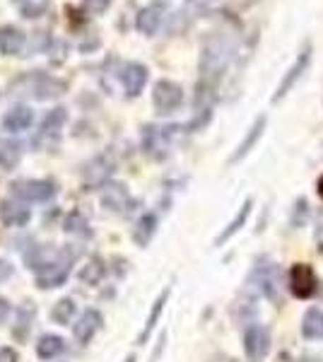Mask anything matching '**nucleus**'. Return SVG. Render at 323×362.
Here are the masks:
<instances>
[{"instance_id":"f257e3e1","label":"nucleus","mask_w":323,"mask_h":362,"mask_svg":"<svg viewBox=\"0 0 323 362\" xmlns=\"http://www.w3.org/2000/svg\"><path fill=\"white\" fill-rule=\"evenodd\" d=\"M249 285L256 295L268 297L270 302H280V268H278V264H273L268 256L256 259L254 271H251V276H249Z\"/></svg>"},{"instance_id":"f03ea898","label":"nucleus","mask_w":323,"mask_h":362,"mask_svg":"<svg viewBox=\"0 0 323 362\" xmlns=\"http://www.w3.org/2000/svg\"><path fill=\"white\" fill-rule=\"evenodd\" d=\"M75 251L73 249H63L61 256L54 261H39L37 266V288L41 290H51V288H61L70 276V266H73Z\"/></svg>"},{"instance_id":"7ed1b4c3","label":"nucleus","mask_w":323,"mask_h":362,"mask_svg":"<svg viewBox=\"0 0 323 362\" xmlns=\"http://www.w3.org/2000/svg\"><path fill=\"white\" fill-rule=\"evenodd\" d=\"M176 131H181V126H145L143 128V150L150 160H167L169 150H172V140L176 136Z\"/></svg>"},{"instance_id":"20e7f679","label":"nucleus","mask_w":323,"mask_h":362,"mask_svg":"<svg viewBox=\"0 0 323 362\" xmlns=\"http://www.w3.org/2000/svg\"><path fill=\"white\" fill-rule=\"evenodd\" d=\"M311 54H314V46H311V44L307 42V44L302 46V51L297 54L295 63H292V66L287 68V73L283 75L280 85L275 87V92H273V97H270V102H273V104L283 102V99H285L287 95H290L292 90H295L297 83L304 78V73H307L309 66H311Z\"/></svg>"},{"instance_id":"39448f33","label":"nucleus","mask_w":323,"mask_h":362,"mask_svg":"<svg viewBox=\"0 0 323 362\" xmlns=\"http://www.w3.org/2000/svg\"><path fill=\"white\" fill-rule=\"evenodd\" d=\"M184 104V90H181L179 83L174 80H160L155 83V90H152V107L160 116H169L174 112H179V107Z\"/></svg>"},{"instance_id":"423d86ee","label":"nucleus","mask_w":323,"mask_h":362,"mask_svg":"<svg viewBox=\"0 0 323 362\" xmlns=\"http://www.w3.org/2000/svg\"><path fill=\"white\" fill-rule=\"evenodd\" d=\"M10 189H13V196L17 201L25 203H44L56 196V184L49 179H22L15 181Z\"/></svg>"},{"instance_id":"0eeeda50","label":"nucleus","mask_w":323,"mask_h":362,"mask_svg":"<svg viewBox=\"0 0 323 362\" xmlns=\"http://www.w3.org/2000/svg\"><path fill=\"white\" fill-rule=\"evenodd\" d=\"M244 353L249 362H263L270 353V331L266 326L254 324L244 334Z\"/></svg>"},{"instance_id":"6e6552de","label":"nucleus","mask_w":323,"mask_h":362,"mask_svg":"<svg viewBox=\"0 0 323 362\" xmlns=\"http://www.w3.org/2000/svg\"><path fill=\"white\" fill-rule=\"evenodd\" d=\"M66 119H68V112L61 107L46 114L44 121H41L37 138H34V145H37V148H44V150L54 148V145L58 143V138H61V128H63V124H66Z\"/></svg>"},{"instance_id":"1a4fd4ad","label":"nucleus","mask_w":323,"mask_h":362,"mask_svg":"<svg viewBox=\"0 0 323 362\" xmlns=\"http://www.w3.org/2000/svg\"><path fill=\"white\" fill-rule=\"evenodd\" d=\"M316 288H319V280H316L314 268L309 264H295L290 268V290L297 300H309V297H314Z\"/></svg>"},{"instance_id":"9d476101","label":"nucleus","mask_w":323,"mask_h":362,"mask_svg":"<svg viewBox=\"0 0 323 362\" xmlns=\"http://www.w3.org/2000/svg\"><path fill=\"white\" fill-rule=\"evenodd\" d=\"M66 90H68V85L63 83V80H56L46 73H34L32 78H29V92H32V97L39 99V102L61 97Z\"/></svg>"},{"instance_id":"9b49d317","label":"nucleus","mask_w":323,"mask_h":362,"mask_svg":"<svg viewBox=\"0 0 323 362\" xmlns=\"http://www.w3.org/2000/svg\"><path fill=\"white\" fill-rule=\"evenodd\" d=\"M164 13H167V5H164L162 0H155V3L148 5V8H143L138 13V17H135V27H138V32H143L145 37H155L157 29L162 27Z\"/></svg>"},{"instance_id":"f8f14e48","label":"nucleus","mask_w":323,"mask_h":362,"mask_svg":"<svg viewBox=\"0 0 323 362\" xmlns=\"http://www.w3.org/2000/svg\"><path fill=\"white\" fill-rule=\"evenodd\" d=\"M121 85L126 90L128 97H138L143 92V87L148 85V68L138 61H131L121 68Z\"/></svg>"},{"instance_id":"ddd939ff","label":"nucleus","mask_w":323,"mask_h":362,"mask_svg":"<svg viewBox=\"0 0 323 362\" xmlns=\"http://www.w3.org/2000/svg\"><path fill=\"white\" fill-rule=\"evenodd\" d=\"M266 124H268V116H266V114H261V116H258V119L254 121V124H251L249 133H246L242 143L237 145V150L232 153V157H229V165H237V162H242L244 157L256 148V143L261 140L263 131H266Z\"/></svg>"},{"instance_id":"4468645a","label":"nucleus","mask_w":323,"mask_h":362,"mask_svg":"<svg viewBox=\"0 0 323 362\" xmlns=\"http://www.w3.org/2000/svg\"><path fill=\"white\" fill-rule=\"evenodd\" d=\"M102 321H104L102 312H97V309H87V312L78 319V324L73 326L75 341H78L80 346H87V343L92 341V336L102 329Z\"/></svg>"},{"instance_id":"2eb2a0df","label":"nucleus","mask_w":323,"mask_h":362,"mask_svg":"<svg viewBox=\"0 0 323 362\" xmlns=\"http://www.w3.org/2000/svg\"><path fill=\"white\" fill-rule=\"evenodd\" d=\"M251 208H254V198H246V201L242 203V208L237 210V215L229 220V225L220 232V235H217L215 247H225L229 239H232L239 230H242V227L246 225V220H249V215H251Z\"/></svg>"},{"instance_id":"dca6fc26","label":"nucleus","mask_w":323,"mask_h":362,"mask_svg":"<svg viewBox=\"0 0 323 362\" xmlns=\"http://www.w3.org/2000/svg\"><path fill=\"white\" fill-rule=\"evenodd\" d=\"M25 32L22 29H17L13 25H5L0 27V54L5 56H20L22 49H25Z\"/></svg>"},{"instance_id":"f3484780","label":"nucleus","mask_w":323,"mask_h":362,"mask_svg":"<svg viewBox=\"0 0 323 362\" xmlns=\"http://www.w3.org/2000/svg\"><path fill=\"white\" fill-rule=\"evenodd\" d=\"M34 317H37V307H34L32 300H25L17 309V321H15V329H13V336L15 341L25 343L29 338V331H32V324H34Z\"/></svg>"},{"instance_id":"a211bd4d","label":"nucleus","mask_w":323,"mask_h":362,"mask_svg":"<svg viewBox=\"0 0 323 362\" xmlns=\"http://www.w3.org/2000/svg\"><path fill=\"white\" fill-rule=\"evenodd\" d=\"M169 295H172V288H164L162 293H160V297L155 300V305H152L150 314H148V321H145L143 331H140V336H138V343H140V346H145V343L150 341L152 331H155L157 321H160L162 312H164V307H167V302H169Z\"/></svg>"},{"instance_id":"6ab92c4d","label":"nucleus","mask_w":323,"mask_h":362,"mask_svg":"<svg viewBox=\"0 0 323 362\" xmlns=\"http://www.w3.org/2000/svg\"><path fill=\"white\" fill-rule=\"evenodd\" d=\"M102 203L107 206L109 210H114V213H126L128 206H131V194H128V189L123 184H111L104 189L102 194Z\"/></svg>"},{"instance_id":"aec40b11","label":"nucleus","mask_w":323,"mask_h":362,"mask_svg":"<svg viewBox=\"0 0 323 362\" xmlns=\"http://www.w3.org/2000/svg\"><path fill=\"white\" fill-rule=\"evenodd\" d=\"M0 223L5 227H22L29 223V210L20 201L0 203Z\"/></svg>"},{"instance_id":"412c9836","label":"nucleus","mask_w":323,"mask_h":362,"mask_svg":"<svg viewBox=\"0 0 323 362\" xmlns=\"http://www.w3.org/2000/svg\"><path fill=\"white\" fill-rule=\"evenodd\" d=\"M34 121V114L29 107H13L3 119V128L10 133H20V131H27Z\"/></svg>"},{"instance_id":"4be33fe9","label":"nucleus","mask_w":323,"mask_h":362,"mask_svg":"<svg viewBox=\"0 0 323 362\" xmlns=\"http://www.w3.org/2000/svg\"><path fill=\"white\" fill-rule=\"evenodd\" d=\"M302 336L307 341H323V309H307V314L302 319Z\"/></svg>"},{"instance_id":"5701e85b","label":"nucleus","mask_w":323,"mask_h":362,"mask_svg":"<svg viewBox=\"0 0 323 362\" xmlns=\"http://www.w3.org/2000/svg\"><path fill=\"white\" fill-rule=\"evenodd\" d=\"M22 160V145L17 140H0V169L13 172Z\"/></svg>"},{"instance_id":"b1692460","label":"nucleus","mask_w":323,"mask_h":362,"mask_svg":"<svg viewBox=\"0 0 323 362\" xmlns=\"http://www.w3.org/2000/svg\"><path fill=\"white\" fill-rule=\"evenodd\" d=\"M157 232V215L155 213H145L143 218L138 220V225H135L133 230V239L138 247H148L152 242V237H155Z\"/></svg>"},{"instance_id":"393cba45","label":"nucleus","mask_w":323,"mask_h":362,"mask_svg":"<svg viewBox=\"0 0 323 362\" xmlns=\"http://www.w3.org/2000/svg\"><path fill=\"white\" fill-rule=\"evenodd\" d=\"M66 350V341L63 338H58V336H44L41 341L37 343V355L41 360H54L58 358V355Z\"/></svg>"},{"instance_id":"a878e982","label":"nucleus","mask_w":323,"mask_h":362,"mask_svg":"<svg viewBox=\"0 0 323 362\" xmlns=\"http://www.w3.org/2000/svg\"><path fill=\"white\" fill-rule=\"evenodd\" d=\"M13 3L17 5V10H20L22 15L29 17V20H34V17H41L46 13L51 0H13Z\"/></svg>"},{"instance_id":"bb28decb","label":"nucleus","mask_w":323,"mask_h":362,"mask_svg":"<svg viewBox=\"0 0 323 362\" xmlns=\"http://www.w3.org/2000/svg\"><path fill=\"white\" fill-rule=\"evenodd\" d=\"M104 273H107V268H104V261L102 259H92L90 264L80 271V280L87 285H97L99 280L104 278Z\"/></svg>"},{"instance_id":"cd10ccee","label":"nucleus","mask_w":323,"mask_h":362,"mask_svg":"<svg viewBox=\"0 0 323 362\" xmlns=\"http://www.w3.org/2000/svg\"><path fill=\"white\" fill-rule=\"evenodd\" d=\"M75 317V302L66 297V300L56 302V307L51 309V319L56 321V324H70Z\"/></svg>"},{"instance_id":"c85d7f7f","label":"nucleus","mask_w":323,"mask_h":362,"mask_svg":"<svg viewBox=\"0 0 323 362\" xmlns=\"http://www.w3.org/2000/svg\"><path fill=\"white\" fill-rule=\"evenodd\" d=\"M66 230H68V232H73V235H90V230H87V220L82 218L80 213H70V215H68Z\"/></svg>"},{"instance_id":"c756f323","label":"nucleus","mask_w":323,"mask_h":362,"mask_svg":"<svg viewBox=\"0 0 323 362\" xmlns=\"http://www.w3.org/2000/svg\"><path fill=\"white\" fill-rule=\"evenodd\" d=\"M114 0H82V10L87 15H104L111 8Z\"/></svg>"},{"instance_id":"7c9ffc66","label":"nucleus","mask_w":323,"mask_h":362,"mask_svg":"<svg viewBox=\"0 0 323 362\" xmlns=\"http://www.w3.org/2000/svg\"><path fill=\"white\" fill-rule=\"evenodd\" d=\"M307 206H309L307 198H299V201L295 203V210H292V227L304 225V218H307V213H309Z\"/></svg>"},{"instance_id":"2f4dec72","label":"nucleus","mask_w":323,"mask_h":362,"mask_svg":"<svg viewBox=\"0 0 323 362\" xmlns=\"http://www.w3.org/2000/svg\"><path fill=\"white\" fill-rule=\"evenodd\" d=\"M10 276H13V264L5 259H0V283H5Z\"/></svg>"},{"instance_id":"473e14b6","label":"nucleus","mask_w":323,"mask_h":362,"mask_svg":"<svg viewBox=\"0 0 323 362\" xmlns=\"http://www.w3.org/2000/svg\"><path fill=\"white\" fill-rule=\"evenodd\" d=\"M0 362H20L13 348H0Z\"/></svg>"},{"instance_id":"72a5a7b5","label":"nucleus","mask_w":323,"mask_h":362,"mask_svg":"<svg viewBox=\"0 0 323 362\" xmlns=\"http://www.w3.org/2000/svg\"><path fill=\"white\" fill-rule=\"evenodd\" d=\"M8 314H10V302L5 297H0V324L8 319Z\"/></svg>"},{"instance_id":"f704fd0d","label":"nucleus","mask_w":323,"mask_h":362,"mask_svg":"<svg viewBox=\"0 0 323 362\" xmlns=\"http://www.w3.org/2000/svg\"><path fill=\"white\" fill-rule=\"evenodd\" d=\"M299 362H323V360H321V358H316V355H304V358L299 360Z\"/></svg>"},{"instance_id":"c9c22d12","label":"nucleus","mask_w":323,"mask_h":362,"mask_svg":"<svg viewBox=\"0 0 323 362\" xmlns=\"http://www.w3.org/2000/svg\"><path fill=\"white\" fill-rule=\"evenodd\" d=\"M316 191H319V196L323 198V177L319 179V184H316Z\"/></svg>"},{"instance_id":"e433bc0d","label":"nucleus","mask_w":323,"mask_h":362,"mask_svg":"<svg viewBox=\"0 0 323 362\" xmlns=\"http://www.w3.org/2000/svg\"><path fill=\"white\" fill-rule=\"evenodd\" d=\"M123 362H135V355H128V358L123 360Z\"/></svg>"}]
</instances>
